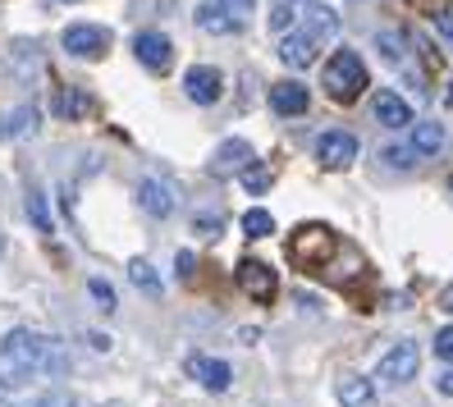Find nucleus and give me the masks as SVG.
<instances>
[{
	"label": "nucleus",
	"instance_id": "c756f323",
	"mask_svg": "<svg viewBox=\"0 0 453 407\" xmlns=\"http://www.w3.org/2000/svg\"><path fill=\"white\" fill-rule=\"evenodd\" d=\"M376 42L385 46V56H389V60H403V37H398V33H380Z\"/></svg>",
	"mask_w": 453,
	"mask_h": 407
},
{
	"label": "nucleus",
	"instance_id": "f8f14e48",
	"mask_svg": "<svg viewBox=\"0 0 453 407\" xmlns=\"http://www.w3.org/2000/svg\"><path fill=\"white\" fill-rule=\"evenodd\" d=\"M371 111H376V124H385V128H408L412 124V105L398 92H380Z\"/></svg>",
	"mask_w": 453,
	"mask_h": 407
},
{
	"label": "nucleus",
	"instance_id": "a211bd4d",
	"mask_svg": "<svg viewBox=\"0 0 453 407\" xmlns=\"http://www.w3.org/2000/svg\"><path fill=\"white\" fill-rule=\"evenodd\" d=\"M197 28L202 33H216V37H229V33H238V23L220 10V0H206V5H197Z\"/></svg>",
	"mask_w": 453,
	"mask_h": 407
},
{
	"label": "nucleus",
	"instance_id": "4468645a",
	"mask_svg": "<svg viewBox=\"0 0 453 407\" xmlns=\"http://www.w3.org/2000/svg\"><path fill=\"white\" fill-rule=\"evenodd\" d=\"M316 46H321V42H311L307 33H288V37H280V60L288 69H307L316 60Z\"/></svg>",
	"mask_w": 453,
	"mask_h": 407
},
{
	"label": "nucleus",
	"instance_id": "c85d7f7f",
	"mask_svg": "<svg viewBox=\"0 0 453 407\" xmlns=\"http://www.w3.org/2000/svg\"><path fill=\"white\" fill-rule=\"evenodd\" d=\"M288 19H293V10H288V0H280V5L265 14V23H271V33H284L288 28Z\"/></svg>",
	"mask_w": 453,
	"mask_h": 407
},
{
	"label": "nucleus",
	"instance_id": "393cba45",
	"mask_svg": "<svg viewBox=\"0 0 453 407\" xmlns=\"http://www.w3.org/2000/svg\"><path fill=\"white\" fill-rule=\"evenodd\" d=\"M28 215H33V225H37L42 234H50V211H46V197L37 193V188L28 193Z\"/></svg>",
	"mask_w": 453,
	"mask_h": 407
},
{
	"label": "nucleus",
	"instance_id": "4be33fe9",
	"mask_svg": "<svg viewBox=\"0 0 453 407\" xmlns=\"http://www.w3.org/2000/svg\"><path fill=\"white\" fill-rule=\"evenodd\" d=\"M243 234H248V238H271V234H275V220H271V211L252 206V211L243 215Z\"/></svg>",
	"mask_w": 453,
	"mask_h": 407
},
{
	"label": "nucleus",
	"instance_id": "ea45409f",
	"mask_svg": "<svg viewBox=\"0 0 453 407\" xmlns=\"http://www.w3.org/2000/svg\"><path fill=\"white\" fill-rule=\"evenodd\" d=\"M449 193H453V179H449Z\"/></svg>",
	"mask_w": 453,
	"mask_h": 407
},
{
	"label": "nucleus",
	"instance_id": "0eeeda50",
	"mask_svg": "<svg viewBox=\"0 0 453 407\" xmlns=\"http://www.w3.org/2000/svg\"><path fill=\"white\" fill-rule=\"evenodd\" d=\"M238 288H243L252 303H271L280 284H275V270H271V265L248 257V261H238Z\"/></svg>",
	"mask_w": 453,
	"mask_h": 407
},
{
	"label": "nucleus",
	"instance_id": "58836bf2",
	"mask_svg": "<svg viewBox=\"0 0 453 407\" xmlns=\"http://www.w3.org/2000/svg\"><path fill=\"white\" fill-rule=\"evenodd\" d=\"M449 105H453V83H449Z\"/></svg>",
	"mask_w": 453,
	"mask_h": 407
},
{
	"label": "nucleus",
	"instance_id": "4c0bfd02",
	"mask_svg": "<svg viewBox=\"0 0 453 407\" xmlns=\"http://www.w3.org/2000/svg\"><path fill=\"white\" fill-rule=\"evenodd\" d=\"M0 252H5V234H0Z\"/></svg>",
	"mask_w": 453,
	"mask_h": 407
},
{
	"label": "nucleus",
	"instance_id": "f3484780",
	"mask_svg": "<svg viewBox=\"0 0 453 407\" xmlns=\"http://www.w3.org/2000/svg\"><path fill=\"white\" fill-rule=\"evenodd\" d=\"M37 119H42L37 105H19V111H5V115H0V138H28V133H37Z\"/></svg>",
	"mask_w": 453,
	"mask_h": 407
},
{
	"label": "nucleus",
	"instance_id": "aec40b11",
	"mask_svg": "<svg viewBox=\"0 0 453 407\" xmlns=\"http://www.w3.org/2000/svg\"><path fill=\"white\" fill-rule=\"evenodd\" d=\"M50 111H56L60 119H78V115L92 111V96H88L83 88H60L56 101H50Z\"/></svg>",
	"mask_w": 453,
	"mask_h": 407
},
{
	"label": "nucleus",
	"instance_id": "f03ea898",
	"mask_svg": "<svg viewBox=\"0 0 453 407\" xmlns=\"http://www.w3.org/2000/svg\"><path fill=\"white\" fill-rule=\"evenodd\" d=\"M321 88L334 96V101H357L362 96V88H366V65L357 60V50H334L330 56V65H326V73H321Z\"/></svg>",
	"mask_w": 453,
	"mask_h": 407
},
{
	"label": "nucleus",
	"instance_id": "b1692460",
	"mask_svg": "<svg viewBox=\"0 0 453 407\" xmlns=\"http://www.w3.org/2000/svg\"><path fill=\"white\" fill-rule=\"evenodd\" d=\"M23 407H78V398L69 389H42L33 403H23Z\"/></svg>",
	"mask_w": 453,
	"mask_h": 407
},
{
	"label": "nucleus",
	"instance_id": "c9c22d12",
	"mask_svg": "<svg viewBox=\"0 0 453 407\" xmlns=\"http://www.w3.org/2000/svg\"><path fill=\"white\" fill-rule=\"evenodd\" d=\"M440 303H444V311H449V316H453V284H449V288H444V297H440Z\"/></svg>",
	"mask_w": 453,
	"mask_h": 407
},
{
	"label": "nucleus",
	"instance_id": "7ed1b4c3",
	"mask_svg": "<svg viewBox=\"0 0 453 407\" xmlns=\"http://www.w3.org/2000/svg\"><path fill=\"white\" fill-rule=\"evenodd\" d=\"M417 371H421V348H417L412 339L389 343V348L380 352V362H376V380H380V385H389V389L417 380Z\"/></svg>",
	"mask_w": 453,
	"mask_h": 407
},
{
	"label": "nucleus",
	"instance_id": "6ab92c4d",
	"mask_svg": "<svg viewBox=\"0 0 453 407\" xmlns=\"http://www.w3.org/2000/svg\"><path fill=\"white\" fill-rule=\"evenodd\" d=\"M371 398H376V380H366V375H343L339 380V403L343 407H366Z\"/></svg>",
	"mask_w": 453,
	"mask_h": 407
},
{
	"label": "nucleus",
	"instance_id": "412c9836",
	"mask_svg": "<svg viewBox=\"0 0 453 407\" xmlns=\"http://www.w3.org/2000/svg\"><path fill=\"white\" fill-rule=\"evenodd\" d=\"M444 147V124H435V119H421L417 128H412V156L421 160V156H435Z\"/></svg>",
	"mask_w": 453,
	"mask_h": 407
},
{
	"label": "nucleus",
	"instance_id": "2eb2a0df",
	"mask_svg": "<svg viewBox=\"0 0 453 407\" xmlns=\"http://www.w3.org/2000/svg\"><path fill=\"white\" fill-rule=\"evenodd\" d=\"M303 33H307L311 42H330V37L339 33V14H334L330 5H307V14H303Z\"/></svg>",
	"mask_w": 453,
	"mask_h": 407
},
{
	"label": "nucleus",
	"instance_id": "7c9ffc66",
	"mask_svg": "<svg viewBox=\"0 0 453 407\" xmlns=\"http://www.w3.org/2000/svg\"><path fill=\"white\" fill-rule=\"evenodd\" d=\"M193 229L206 234V238H216L220 234V215H193Z\"/></svg>",
	"mask_w": 453,
	"mask_h": 407
},
{
	"label": "nucleus",
	"instance_id": "9b49d317",
	"mask_svg": "<svg viewBox=\"0 0 453 407\" xmlns=\"http://www.w3.org/2000/svg\"><path fill=\"white\" fill-rule=\"evenodd\" d=\"M257 160H252V147L243 142V138H234V142H225L220 151H216V160H211V170L216 174H243V170H252Z\"/></svg>",
	"mask_w": 453,
	"mask_h": 407
},
{
	"label": "nucleus",
	"instance_id": "ddd939ff",
	"mask_svg": "<svg viewBox=\"0 0 453 407\" xmlns=\"http://www.w3.org/2000/svg\"><path fill=\"white\" fill-rule=\"evenodd\" d=\"M188 371L202 380L211 394H225V389H229V380H234V371H229L220 357H188Z\"/></svg>",
	"mask_w": 453,
	"mask_h": 407
},
{
	"label": "nucleus",
	"instance_id": "f704fd0d",
	"mask_svg": "<svg viewBox=\"0 0 453 407\" xmlns=\"http://www.w3.org/2000/svg\"><path fill=\"white\" fill-rule=\"evenodd\" d=\"M440 394H453V371H444V375H440Z\"/></svg>",
	"mask_w": 453,
	"mask_h": 407
},
{
	"label": "nucleus",
	"instance_id": "72a5a7b5",
	"mask_svg": "<svg viewBox=\"0 0 453 407\" xmlns=\"http://www.w3.org/2000/svg\"><path fill=\"white\" fill-rule=\"evenodd\" d=\"M179 275H183V280L193 275V252H179Z\"/></svg>",
	"mask_w": 453,
	"mask_h": 407
},
{
	"label": "nucleus",
	"instance_id": "e433bc0d",
	"mask_svg": "<svg viewBox=\"0 0 453 407\" xmlns=\"http://www.w3.org/2000/svg\"><path fill=\"white\" fill-rule=\"evenodd\" d=\"M440 28H444V33L453 37V19H440Z\"/></svg>",
	"mask_w": 453,
	"mask_h": 407
},
{
	"label": "nucleus",
	"instance_id": "39448f33",
	"mask_svg": "<svg viewBox=\"0 0 453 407\" xmlns=\"http://www.w3.org/2000/svg\"><path fill=\"white\" fill-rule=\"evenodd\" d=\"M60 42L73 60H101L105 50H111V33L96 28V23H73V28H65Z\"/></svg>",
	"mask_w": 453,
	"mask_h": 407
},
{
	"label": "nucleus",
	"instance_id": "1a4fd4ad",
	"mask_svg": "<svg viewBox=\"0 0 453 407\" xmlns=\"http://www.w3.org/2000/svg\"><path fill=\"white\" fill-rule=\"evenodd\" d=\"M133 56H138L147 69L165 73L174 65V42L165 33H138V37H133Z\"/></svg>",
	"mask_w": 453,
	"mask_h": 407
},
{
	"label": "nucleus",
	"instance_id": "20e7f679",
	"mask_svg": "<svg viewBox=\"0 0 453 407\" xmlns=\"http://www.w3.org/2000/svg\"><path fill=\"white\" fill-rule=\"evenodd\" d=\"M334 248H339V238H334L326 225H298V234L288 238V257L298 261L303 270H307V265H311V270L326 265V257H330Z\"/></svg>",
	"mask_w": 453,
	"mask_h": 407
},
{
	"label": "nucleus",
	"instance_id": "9d476101",
	"mask_svg": "<svg viewBox=\"0 0 453 407\" xmlns=\"http://www.w3.org/2000/svg\"><path fill=\"white\" fill-rule=\"evenodd\" d=\"M138 202H142L147 215H156V220H165V215L179 211V193H174V183H165V179H142L138 183Z\"/></svg>",
	"mask_w": 453,
	"mask_h": 407
},
{
	"label": "nucleus",
	"instance_id": "bb28decb",
	"mask_svg": "<svg viewBox=\"0 0 453 407\" xmlns=\"http://www.w3.org/2000/svg\"><path fill=\"white\" fill-rule=\"evenodd\" d=\"M252 5H257V0H220V10L238 23V28H243V23H248V14H252Z\"/></svg>",
	"mask_w": 453,
	"mask_h": 407
},
{
	"label": "nucleus",
	"instance_id": "cd10ccee",
	"mask_svg": "<svg viewBox=\"0 0 453 407\" xmlns=\"http://www.w3.org/2000/svg\"><path fill=\"white\" fill-rule=\"evenodd\" d=\"M88 288H92V297L101 303V311H115V288H111V284H105V280H92Z\"/></svg>",
	"mask_w": 453,
	"mask_h": 407
},
{
	"label": "nucleus",
	"instance_id": "f257e3e1",
	"mask_svg": "<svg viewBox=\"0 0 453 407\" xmlns=\"http://www.w3.org/2000/svg\"><path fill=\"white\" fill-rule=\"evenodd\" d=\"M69 362L60 343L37 330H10L0 339V389H23L42 375H60Z\"/></svg>",
	"mask_w": 453,
	"mask_h": 407
},
{
	"label": "nucleus",
	"instance_id": "2f4dec72",
	"mask_svg": "<svg viewBox=\"0 0 453 407\" xmlns=\"http://www.w3.org/2000/svg\"><path fill=\"white\" fill-rule=\"evenodd\" d=\"M435 352H440L444 362H453V325H444V330L435 334Z\"/></svg>",
	"mask_w": 453,
	"mask_h": 407
},
{
	"label": "nucleus",
	"instance_id": "dca6fc26",
	"mask_svg": "<svg viewBox=\"0 0 453 407\" xmlns=\"http://www.w3.org/2000/svg\"><path fill=\"white\" fill-rule=\"evenodd\" d=\"M271 111L275 115H303L307 111V88L303 83H271Z\"/></svg>",
	"mask_w": 453,
	"mask_h": 407
},
{
	"label": "nucleus",
	"instance_id": "473e14b6",
	"mask_svg": "<svg viewBox=\"0 0 453 407\" xmlns=\"http://www.w3.org/2000/svg\"><path fill=\"white\" fill-rule=\"evenodd\" d=\"M385 160H389V165H398V170H403V165H412V147H394V151H385Z\"/></svg>",
	"mask_w": 453,
	"mask_h": 407
},
{
	"label": "nucleus",
	"instance_id": "5701e85b",
	"mask_svg": "<svg viewBox=\"0 0 453 407\" xmlns=\"http://www.w3.org/2000/svg\"><path fill=\"white\" fill-rule=\"evenodd\" d=\"M128 280L138 284L142 293H161V275H156V270H151L142 257H138V261H128Z\"/></svg>",
	"mask_w": 453,
	"mask_h": 407
},
{
	"label": "nucleus",
	"instance_id": "6e6552de",
	"mask_svg": "<svg viewBox=\"0 0 453 407\" xmlns=\"http://www.w3.org/2000/svg\"><path fill=\"white\" fill-rule=\"evenodd\" d=\"M183 92H188L197 105H216L225 96V73L211 69V65H193L188 73H183Z\"/></svg>",
	"mask_w": 453,
	"mask_h": 407
},
{
	"label": "nucleus",
	"instance_id": "a878e982",
	"mask_svg": "<svg viewBox=\"0 0 453 407\" xmlns=\"http://www.w3.org/2000/svg\"><path fill=\"white\" fill-rule=\"evenodd\" d=\"M238 179H243L248 193H265V188H271V170H265V165H252V170H243Z\"/></svg>",
	"mask_w": 453,
	"mask_h": 407
},
{
	"label": "nucleus",
	"instance_id": "423d86ee",
	"mask_svg": "<svg viewBox=\"0 0 453 407\" xmlns=\"http://www.w3.org/2000/svg\"><path fill=\"white\" fill-rule=\"evenodd\" d=\"M316 160H321L326 170H349L353 160H357V138L349 128H330L316 138Z\"/></svg>",
	"mask_w": 453,
	"mask_h": 407
}]
</instances>
